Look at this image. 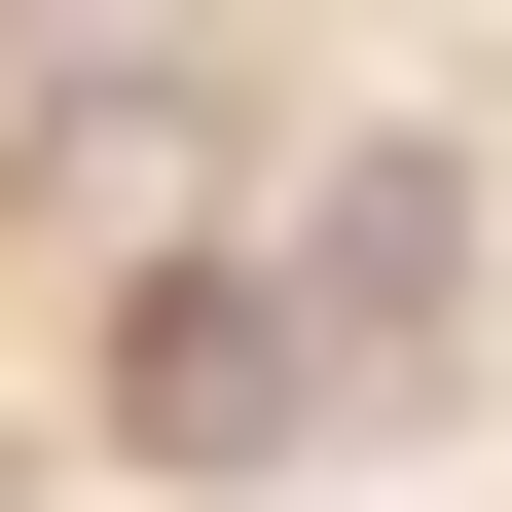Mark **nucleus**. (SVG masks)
<instances>
[{"label":"nucleus","instance_id":"nucleus-2","mask_svg":"<svg viewBox=\"0 0 512 512\" xmlns=\"http://www.w3.org/2000/svg\"><path fill=\"white\" fill-rule=\"evenodd\" d=\"M110 403H147L183 476H256V439L330 403V330H293V293H147V330H110Z\"/></svg>","mask_w":512,"mask_h":512},{"label":"nucleus","instance_id":"nucleus-1","mask_svg":"<svg viewBox=\"0 0 512 512\" xmlns=\"http://www.w3.org/2000/svg\"><path fill=\"white\" fill-rule=\"evenodd\" d=\"M439 293H476V183H439V147H330V183H293V330H330V366H439Z\"/></svg>","mask_w":512,"mask_h":512}]
</instances>
